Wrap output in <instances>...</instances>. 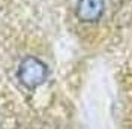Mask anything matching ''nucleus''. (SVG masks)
<instances>
[{"label": "nucleus", "instance_id": "obj_1", "mask_svg": "<svg viewBox=\"0 0 132 129\" xmlns=\"http://www.w3.org/2000/svg\"><path fill=\"white\" fill-rule=\"evenodd\" d=\"M18 77H20V80L24 86L33 89V87L39 86L45 81V78H47V66L36 57H27L20 64Z\"/></svg>", "mask_w": 132, "mask_h": 129}, {"label": "nucleus", "instance_id": "obj_2", "mask_svg": "<svg viewBox=\"0 0 132 129\" xmlns=\"http://www.w3.org/2000/svg\"><path fill=\"white\" fill-rule=\"evenodd\" d=\"M105 11V0H78L77 17L81 21H98Z\"/></svg>", "mask_w": 132, "mask_h": 129}]
</instances>
